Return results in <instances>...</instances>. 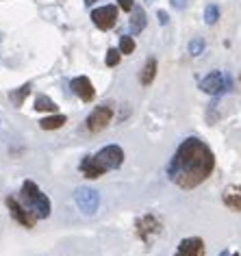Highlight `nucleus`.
I'll use <instances>...</instances> for the list:
<instances>
[{
	"label": "nucleus",
	"mask_w": 241,
	"mask_h": 256,
	"mask_svg": "<svg viewBox=\"0 0 241 256\" xmlns=\"http://www.w3.org/2000/svg\"><path fill=\"white\" fill-rule=\"evenodd\" d=\"M4 204H7L9 209V215H11V219H16V222L22 226V228H35V222H37V217L24 207L22 202H20L18 198H11V195H7L4 198Z\"/></svg>",
	"instance_id": "obj_7"
},
{
	"label": "nucleus",
	"mask_w": 241,
	"mask_h": 256,
	"mask_svg": "<svg viewBox=\"0 0 241 256\" xmlns=\"http://www.w3.org/2000/svg\"><path fill=\"white\" fill-rule=\"evenodd\" d=\"M174 256H207V245L200 237H185L178 243Z\"/></svg>",
	"instance_id": "obj_10"
},
{
	"label": "nucleus",
	"mask_w": 241,
	"mask_h": 256,
	"mask_svg": "<svg viewBox=\"0 0 241 256\" xmlns=\"http://www.w3.org/2000/svg\"><path fill=\"white\" fill-rule=\"evenodd\" d=\"M120 59H122V52H120V48H118V50L111 48V50H107V59H104V63H107L109 68H115V65L120 63Z\"/></svg>",
	"instance_id": "obj_21"
},
{
	"label": "nucleus",
	"mask_w": 241,
	"mask_h": 256,
	"mask_svg": "<svg viewBox=\"0 0 241 256\" xmlns=\"http://www.w3.org/2000/svg\"><path fill=\"white\" fill-rule=\"evenodd\" d=\"M161 228H163V226H161V219L152 213L139 217L137 224H135V233H137V237L142 239L144 243H152V239L161 233Z\"/></svg>",
	"instance_id": "obj_8"
},
{
	"label": "nucleus",
	"mask_w": 241,
	"mask_h": 256,
	"mask_svg": "<svg viewBox=\"0 0 241 256\" xmlns=\"http://www.w3.org/2000/svg\"><path fill=\"white\" fill-rule=\"evenodd\" d=\"M20 202L24 204L37 219H46L52 213V204L50 198L39 189V185L35 180H24L20 187Z\"/></svg>",
	"instance_id": "obj_3"
},
{
	"label": "nucleus",
	"mask_w": 241,
	"mask_h": 256,
	"mask_svg": "<svg viewBox=\"0 0 241 256\" xmlns=\"http://www.w3.org/2000/svg\"><path fill=\"white\" fill-rule=\"evenodd\" d=\"M200 89L204 93H209V96H222V93L233 89V78H230V74L215 70V72L207 74V76L200 80Z\"/></svg>",
	"instance_id": "obj_5"
},
{
	"label": "nucleus",
	"mask_w": 241,
	"mask_h": 256,
	"mask_svg": "<svg viewBox=\"0 0 241 256\" xmlns=\"http://www.w3.org/2000/svg\"><path fill=\"white\" fill-rule=\"evenodd\" d=\"M120 52L122 54H133L135 52V39L130 35H122L120 37Z\"/></svg>",
	"instance_id": "obj_20"
},
{
	"label": "nucleus",
	"mask_w": 241,
	"mask_h": 256,
	"mask_svg": "<svg viewBox=\"0 0 241 256\" xmlns=\"http://www.w3.org/2000/svg\"><path fill=\"white\" fill-rule=\"evenodd\" d=\"M57 109H59V104H54V100L52 98H48V96H37L35 98V111H39V113H57Z\"/></svg>",
	"instance_id": "obj_17"
},
{
	"label": "nucleus",
	"mask_w": 241,
	"mask_h": 256,
	"mask_svg": "<svg viewBox=\"0 0 241 256\" xmlns=\"http://www.w3.org/2000/svg\"><path fill=\"white\" fill-rule=\"evenodd\" d=\"M217 20H219V7L217 4H207V7H204V22H207L209 26H213Z\"/></svg>",
	"instance_id": "obj_18"
},
{
	"label": "nucleus",
	"mask_w": 241,
	"mask_h": 256,
	"mask_svg": "<svg viewBox=\"0 0 241 256\" xmlns=\"http://www.w3.org/2000/svg\"><path fill=\"white\" fill-rule=\"evenodd\" d=\"M118 16H120V9L115 4H102V7L92 11V22L100 31H111L118 24Z\"/></svg>",
	"instance_id": "obj_9"
},
{
	"label": "nucleus",
	"mask_w": 241,
	"mask_h": 256,
	"mask_svg": "<svg viewBox=\"0 0 241 256\" xmlns=\"http://www.w3.org/2000/svg\"><path fill=\"white\" fill-rule=\"evenodd\" d=\"M124 163V150L118 143H109L100 148L96 154H85L78 163V172L87 180H98L102 178L111 169L122 167Z\"/></svg>",
	"instance_id": "obj_2"
},
{
	"label": "nucleus",
	"mask_w": 241,
	"mask_h": 256,
	"mask_svg": "<svg viewBox=\"0 0 241 256\" xmlns=\"http://www.w3.org/2000/svg\"><path fill=\"white\" fill-rule=\"evenodd\" d=\"M113 115H115L113 102L98 104V107H94V111L87 115V119H85V128H87L92 135L102 133V130L113 122Z\"/></svg>",
	"instance_id": "obj_4"
},
{
	"label": "nucleus",
	"mask_w": 241,
	"mask_h": 256,
	"mask_svg": "<svg viewBox=\"0 0 241 256\" xmlns=\"http://www.w3.org/2000/svg\"><path fill=\"white\" fill-rule=\"evenodd\" d=\"M222 202L226 209L241 213V185H228L222 191Z\"/></svg>",
	"instance_id": "obj_12"
},
{
	"label": "nucleus",
	"mask_w": 241,
	"mask_h": 256,
	"mask_svg": "<svg viewBox=\"0 0 241 256\" xmlns=\"http://www.w3.org/2000/svg\"><path fill=\"white\" fill-rule=\"evenodd\" d=\"M74 202H76L80 213L92 217V215H96V210L100 207V193L92 187H78L74 191Z\"/></svg>",
	"instance_id": "obj_6"
},
{
	"label": "nucleus",
	"mask_w": 241,
	"mask_h": 256,
	"mask_svg": "<svg viewBox=\"0 0 241 256\" xmlns=\"http://www.w3.org/2000/svg\"><path fill=\"white\" fill-rule=\"evenodd\" d=\"M96 2H100V0H85V4H87V7H92V4H96Z\"/></svg>",
	"instance_id": "obj_25"
},
{
	"label": "nucleus",
	"mask_w": 241,
	"mask_h": 256,
	"mask_svg": "<svg viewBox=\"0 0 241 256\" xmlns=\"http://www.w3.org/2000/svg\"><path fill=\"white\" fill-rule=\"evenodd\" d=\"M70 87H72V93L74 96H78L83 102H94L96 100V89H94L92 80L87 76H76L72 78V83H70Z\"/></svg>",
	"instance_id": "obj_11"
},
{
	"label": "nucleus",
	"mask_w": 241,
	"mask_h": 256,
	"mask_svg": "<svg viewBox=\"0 0 241 256\" xmlns=\"http://www.w3.org/2000/svg\"><path fill=\"white\" fill-rule=\"evenodd\" d=\"M219 256H233V254H230V252H228V250H224V252H222V254H219Z\"/></svg>",
	"instance_id": "obj_26"
},
{
	"label": "nucleus",
	"mask_w": 241,
	"mask_h": 256,
	"mask_svg": "<svg viewBox=\"0 0 241 256\" xmlns=\"http://www.w3.org/2000/svg\"><path fill=\"white\" fill-rule=\"evenodd\" d=\"M118 4H120V9H124V11H133L135 9L133 0H118Z\"/></svg>",
	"instance_id": "obj_22"
},
{
	"label": "nucleus",
	"mask_w": 241,
	"mask_h": 256,
	"mask_svg": "<svg viewBox=\"0 0 241 256\" xmlns=\"http://www.w3.org/2000/svg\"><path fill=\"white\" fill-rule=\"evenodd\" d=\"M169 2H172V7L178 9V11H180V9L187 7V0H169Z\"/></svg>",
	"instance_id": "obj_23"
},
{
	"label": "nucleus",
	"mask_w": 241,
	"mask_h": 256,
	"mask_svg": "<svg viewBox=\"0 0 241 256\" xmlns=\"http://www.w3.org/2000/svg\"><path fill=\"white\" fill-rule=\"evenodd\" d=\"M215 169V154L200 137H187L168 163V178L183 191L207 183Z\"/></svg>",
	"instance_id": "obj_1"
},
{
	"label": "nucleus",
	"mask_w": 241,
	"mask_h": 256,
	"mask_svg": "<svg viewBox=\"0 0 241 256\" xmlns=\"http://www.w3.org/2000/svg\"><path fill=\"white\" fill-rule=\"evenodd\" d=\"M204 48H207V42H204L202 37H193L192 42H189V54H192V57H200V54L204 52Z\"/></svg>",
	"instance_id": "obj_19"
},
{
	"label": "nucleus",
	"mask_w": 241,
	"mask_h": 256,
	"mask_svg": "<svg viewBox=\"0 0 241 256\" xmlns=\"http://www.w3.org/2000/svg\"><path fill=\"white\" fill-rule=\"evenodd\" d=\"M31 89H33V85H31V83H24L22 87L11 89V92H9V100H11L13 107H22L24 100H26V96L31 93Z\"/></svg>",
	"instance_id": "obj_16"
},
{
	"label": "nucleus",
	"mask_w": 241,
	"mask_h": 256,
	"mask_svg": "<svg viewBox=\"0 0 241 256\" xmlns=\"http://www.w3.org/2000/svg\"><path fill=\"white\" fill-rule=\"evenodd\" d=\"M233 256H239V254H237V252H233Z\"/></svg>",
	"instance_id": "obj_27"
},
{
	"label": "nucleus",
	"mask_w": 241,
	"mask_h": 256,
	"mask_svg": "<svg viewBox=\"0 0 241 256\" xmlns=\"http://www.w3.org/2000/svg\"><path fill=\"white\" fill-rule=\"evenodd\" d=\"M145 24H148V18H145V11L142 7H135L133 11H130V22H128V26H130V33L133 35H139L145 28Z\"/></svg>",
	"instance_id": "obj_13"
},
{
	"label": "nucleus",
	"mask_w": 241,
	"mask_h": 256,
	"mask_svg": "<svg viewBox=\"0 0 241 256\" xmlns=\"http://www.w3.org/2000/svg\"><path fill=\"white\" fill-rule=\"evenodd\" d=\"M157 18H159V24H163V26L169 22V16H168L165 11H159V13H157Z\"/></svg>",
	"instance_id": "obj_24"
},
{
	"label": "nucleus",
	"mask_w": 241,
	"mask_h": 256,
	"mask_svg": "<svg viewBox=\"0 0 241 256\" xmlns=\"http://www.w3.org/2000/svg\"><path fill=\"white\" fill-rule=\"evenodd\" d=\"M157 70H159L157 59H154V57H150L148 61H145V65H144L142 74H139V83H142L144 87H150V85L154 83V78H157Z\"/></svg>",
	"instance_id": "obj_14"
},
{
	"label": "nucleus",
	"mask_w": 241,
	"mask_h": 256,
	"mask_svg": "<svg viewBox=\"0 0 241 256\" xmlns=\"http://www.w3.org/2000/svg\"><path fill=\"white\" fill-rule=\"evenodd\" d=\"M68 117L65 115H59V113H52V115H46L44 119H39V128L42 130H59L65 126Z\"/></svg>",
	"instance_id": "obj_15"
}]
</instances>
